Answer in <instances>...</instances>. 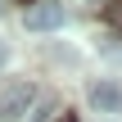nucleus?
Segmentation results:
<instances>
[{"label":"nucleus","mask_w":122,"mask_h":122,"mask_svg":"<svg viewBox=\"0 0 122 122\" xmlns=\"http://www.w3.org/2000/svg\"><path fill=\"white\" fill-rule=\"evenodd\" d=\"M32 104H36V86L32 81H9L0 91V122H23Z\"/></svg>","instance_id":"obj_1"},{"label":"nucleus","mask_w":122,"mask_h":122,"mask_svg":"<svg viewBox=\"0 0 122 122\" xmlns=\"http://www.w3.org/2000/svg\"><path fill=\"white\" fill-rule=\"evenodd\" d=\"M63 0H36L32 9H27V32H54V27H63Z\"/></svg>","instance_id":"obj_2"},{"label":"nucleus","mask_w":122,"mask_h":122,"mask_svg":"<svg viewBox=\"0 0 122 122\" xmlns=\"http://www.w3.org/2000/svg\"><path fill=\"white\" fill-rule=\"evenodd\" d=\"M86 100H91L95 113H122V86L118 81H91Z\"/></svg>","instance_id":"obj_3"},{"label":"nucleus","mask_w":122,"mask_h":122,"mask_svg":"<svg viewBox=\"0 0 122 122\" xmlns=\"http://www.w3.org/2000/svg\"><path fill=\"white\" fill-rule=\"evenodd\" d=\"M54 118H59V104L54 100H41V104L27 109V122H54Z\"/></svg>","instance_id":"obj_4"},{"label":"nucleus","mask_w":122,"mask_h":122,"mask_svg":"<svg viewBox=\"0 0 122 122\" xmlns=\"http://www.w3.org/2000/svg\"><path fill=\"white\" fill-rule=\"evenodd\" d=\"M104 18H109V23L122 32V0H109V5H104Z\"/></svg>","instance_id":"obj_5"},{"label":"nucleus","mask_w":122,"mask_h":122,"mask_svg":"<svg viewBox=\"0 0 122 122\" xmlns=\"http://www.w3.org/2000/svg\"><path fill=\"white\" fill-rule=\"evenodd\" d=\"M5 59H9V45H5V41H0V68H5Z\"/></svg>","instance_id":"obj_6"},{"label":"nucleus","mask_w":122,"mask_h":122,"mask_svg":"<svg viewBox=\"0 0 122 122\" xmlns=\"http://www.w3.org/2000/svg\"><path fill=\"white\" fill-rule=\"evenodd\" d=\"M54 122H77V118H72V113H59V118H54Z\"/></svg>","instance_id":"obj_7"},{"label":"nucleus","mask_w":122,"mask_h":122,"mask_svg":"<svg viewBox=\"0 0 122 122\" xmlns=\"http://www.w3.org/2000/svg\"><path fill=\"white\" fill-rule=\"evenodd\" d=\"M0 14H5V5H0Z\"/></svg>","instance_id":"obj_8"},{"label":"nucleus","mask_w":122,"mask_h":122,"mask_svg":"<svg viewBox=\"0 0 122 122\" xmlns=\"http://www.w3.org/2000/svg\"><path fill=\"white\" fill-rule=\"evenodd\" d=\"M95 5H100V0H95Z\"/></svg>","instance_id":"obj_9"}]
</instances>
